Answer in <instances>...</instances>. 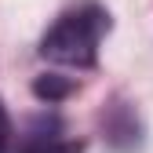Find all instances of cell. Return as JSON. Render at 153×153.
Returning <instances> with one entry per match:
<instances>
[{"label": "cell", "instance_id": "cell-1", "mask_svg": "<svg viewBox=\"0 0 153 153\" xmlns=\"http://www.w3.org/2000/svg\"><path fill=\"white\" fill-rule=\"evenodd\" d=\"M109 29V11L102 4H76L55 22L40 40V59L69 69H91L99 62V44Z\"/></svg>", "mask_w": 153, "mask_h": 153}, {"label": "cell", "instance_id": "cell-4", "mask_svg": "<svg viewBox=\"0 0 153 153\" xmlns=\"http://www.w3.org/2000/svg\"><path fill=\"white\" fill-rule=\"evenodd\" d=\"M7 139H11V117H7V106L0 102V153L7 149Z\"/></svg>", "mask_w": 153, "mask_h": 153}, {"label": "cell", "instance_id": "cell-2", "mask_svg": "<svg viewBox=\"0 0 153 153\" xmlns=\"http://www.w3.org/2000/svg\"><path fill=\"white\" fill-rule=\"evenodd\" d=\"M73 91H76V80H66V76H59V73H44V76L33 80V95L44 99V102H59V99H66V95H73Z\"/></svg>", "mask_w": 153, "mask_h": 153}, {"label": "cell", "instance_id": "cell-3", "mask_svg": "<svg viewBox=\"0 0 153 153\" xmlns=\"http://www.w3.org/2000/svg\"><path fill=\"white\" fill-rule=\"evenodd\" d=\"M22 153H84V142H62V139H36Z\"/></svg>", "mask_w": 153, "mask_h": 153}]
</instances>
